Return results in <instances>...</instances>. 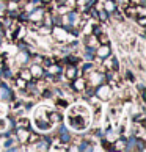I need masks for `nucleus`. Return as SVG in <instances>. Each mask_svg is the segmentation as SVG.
<instances>
[{
	"label": "nucleus",
	"instance_id": "1",
	"mask_svg": "<svg viewBox=\"0 0 146 152\" xmlns=\"http://www.w3.org/2000/svg\"><path fill=\"white\" fill-rule=\"evenodd\" d=\"M90 121H91V115H90V110L85 105H74L68 111V124L71 129H74L77 132L88 129Z\"/></svg>",
	"mask_w": 146,
	"mask_h": 152
},
{
	"label": "nucleus",
	"instance_id": "2",
	"mask_svg": "<svg viewBox=\"0 0 146 152\" xmlns=\"http://www.w3.org/2000/svg\"><path fill=\"white\" fill-rule=\"evenodd\" d=\"M35 126L38 127V130H41V132H47V130H50V129H52L54 124L49 121V116H47V110H46V108L36 110Z\"/></svg>",
	"mask_w": 146,
	"mask_h": 152
},
{
	"label": "nucleus",
	"instance_id": "3",
	"mask_svg": "<svg viewBox=\"0 0 146 152\" xmlns=\"http://www.w3.org/2000/svg\"><path fill=\"white\" fill-rule=\"evenodd\" d=\"M94 96L101 100H110L112 96H113V89H112L110 85L107 83H101V85H96L94 86Z\"/></svg>",
	"mask_w": 146,
	"mask_h": 152
},
{
	"label": "nucleus",
	"instance_id": "4",
	"mask_svg": "<svg viewBox=\"0 0 146 152\" xmlns=\"http://www.w3.org/2000/svg\"><path fill=\"white\" fill-rule=\"evenodd\" d=\"M14 99H16L14 91L8 86L7 82H2L0 83V100L2 102H13Z\"/></svg>",
	"mask_w": 146,
	"mask_h": 152
},
{
	"label": "nucleus",
	"instance_id": "5",
	"mask_svg": "<svg viewBox=\"0 0 146 152\" xmlns=\"http://www.w3.org/2000/svg\"><path fill=\"white\" fill-rule=\"evenodd\" d=\"M69 86H71V89L74 93H82L83 89L87 88V78H79V77H76L74 80H71V83H69Z\"/></svg>",
	"mask_w": 146,
	"mask_h": 152
},
{
	"label": "nucleus",
	"instance_id": "6",
	"mask_svg": "<svg viewBox=\"0 0 146 152\" xmlns=\"http://www.w3.org/2000/svg\"><path fill=\"white\" fill-rule=\"evenodd\" d=\"M94 53H96L98 58L105 60V58H109L112 55V49H110L109 44H99V46L96 47V50H94Z\"/></svg>",
	"mask_w": 146,
	"mask_h": 152
},
{
	"label": "nucleus",
	"instance_id": "7",
	"mask_svg": "<svg viewBox=\"0 0 146 152\" xmlns=\"http://www.w3.org/2000/svg\"><path fill=\"white\" fill-rule=\"evenodd\" d=\"M63 75L66 77V80L71 82L79 75V69L77 64H66V67H63Z\"/></svg>",
	"mask_w": 146,
	"mask_h": 152
},
{
	"label": "nucleus",
	"instance_id": "8",
	"mask_svg": "<svg viewBox=\"0 0 146 152\" xmlns=\"http://www.w3.org/2000/svg\"><path fill=\"white\" fill-rule=\"evenodd\" d=\"M80 19L79 18V13H77V10H69L68 13H66L63 16V22H66L68 25H77V20Z\"/></svg>",
	"mask_w": 146,
	"mask_h": 152
},
{
	"label": "nucleus",
	"instance_id": "9",
	"mask_svg": "<svg viewBox=\"0 0 146 152\" xmlns=\"http://www.w3.org/2000/svg\"><path fill=\"white\" fill-rule=\"evenodd\" d=\"M18 63L21 64V66H25L27 63H30L32 61V57H30V50L27 49V50H21L19 52V55H18Z\"/></svg>",
	"mask_w": 146,
	"mask_h": 152
},
{
	"label": "nucleus",
	"instance_id": "10",
	"mask_svg": "<svg viewBox=\"0 0 146 152\" xmlns=\"http://www.w3.org/2000/svg\"><path fill=\"white\" fill-rule=\"evenodd\" d=\"M30 74H32V78H35V80H41L43 78V74H44V69L41 64H35L30 67Z\"/></svg>",
	"mask_w": 146,
	"mask_h": 152
},
{
	"label": "nucleus",
	"instance_id": "11",
	"mask_svg": "<svg viewBox=\"0 0 146 152\" xmlns=\"http://www.w3.org/2000/svg\"><path fill=\"white\" fill-rule=\"evenodd\" d=\"M83 46H87V47H91V49H96L99 46V41H98V38L94 36V35H87L85 36V41H83Z\"/></svg>",
	"mask_w": 146,
	"mask_h": 152
},
{
	"label": "nucleus",
	"instance_id": "12",
	"mask_svg": "<svg viewBox=\"0 0 146 152\" xmlns=\"http://www.w3.org/2000/svg\"><path fill=\"white\" fill-rule=\"evenodd\" d=\"M94 50H96V49H91V47L83 46V61H94V58H96Z\"/></svg>",
	"mask_w": 146,
	"mask_h": 152
},
{
	"label": "nucleus",
	"instance_id": "13",
	"mask_svg": "<svg viewBox=\"0 0 146 152\" xmlns=\"http://www.w3.org/2000/svg\"><path fill=\"white\" fill-rule=\"evenodd\" d=\"M47 116H49V121L52 124H58V122H63V115L58 113V111H47Z\"/></svg>",
	"mask_w": 146,
	"mask_h": 152
},
{
	"label": "nucleus",
	"instance_id": "14",
	"mask_svg": "<svg viewBox=\"0 0 146 152\" xmlns=\"http://www.w3.org/2000/svg\"><path fill=\"white\" fill-rule=\"evenodd\" d=\"M104 10L107 13H115L118 10V5H116V0H104Z\"/></svg>",
	"mask_w": 146,
	"mask_h": 152
},
{
	"label": "nucleus",
	"instance_id": "15",
	"mask_svg": "<svg viewBox=\"0 0 146 152\" xmlns=\"http://www.w3.org/2000/svg\"><path fill=\"white\" fill-rule=\"evenodd\" d=\"M58 141H60V144H69L71 141H72V135H71V132H61V133H58Z\"/></svg>",
	"mask_w": 146,
	"mask_h": 152
},
{
	"label": "nucleus",
	"instance_id": "16",
	"mask_svg": "<svg viewBox=\"0 0 146 152\" xmlns=\"http://www.w3.org/2000/svg\"><path fill=\"white\" fill-rule=\"evenodd\" d=\"M79 61H80V58H79L77 55H74V53H66L65 58L61 60V63H66V64H77Z\"/></svg>",
	"mask_w": 146,
	"mask_h": 152
},
{
	"label": "nucleus",
	"instance_id": "17",
	"mask_svg": "<svg viewBox=\"0 0 146 152\" xmlns=\"http://www.w3.org/2000/svg\"><path fill=\"white\" fill-rule=\"evenodd\" d=\"M135 146H137V137H135V135H132V137H129V138L126 140V148H124V151H127V152L135 151Z\"/></svg>",
	"mask_w": 146,
	"mask_h": 152
},
{
	"label": "nucleus",
	"instance_id": "18",
	"mask_svg": "<svg viewBox=\"0 0 146 152\" xmlns=\"http://www.w3.org/2000/svg\"><path fill=\"white\" fill-rule=\"evenodd\" d=\"M16 127H22V129H30V119L29 118H16Z\"/></svg>",
	"mask_w": 146,
	"mask_h": 152
},
{
	"label": "nucleus",
	"instance_id": "19",
	"mask_svg": "<svg viewBox=\"0 0 146 152\" xmlns=\"http://www.w3.org/2000/svg\"><path fill=\"white\" fill-rule=\"evenodd\" d=\"M124 148H126V138L123 137V138H118L116 141L113 143V151H124Z\"/></svg>",
	"mask_w": 146,
	"mask_h": 152
},
{
	"label": "nucleus",
	"instance_id": "20",
	"mask_svg": "<svg viewBox=\"0 0 146 152\" xmlns=\"http://www.w3.org/2000/svg\"><path fill=\"white\" fill-rule=\"evenodd\" d=\"M110 13H107V11H105L104 8L102 10H98V19L101 20V22H107L109 19H110Z\"/></svg>",
	"mask_w": 146,
	"mask_h": 152
},
{
	"label": "nucleus",
	"instance_id": "21",
	"mask_svg": "<svg viewBox=\"0 0 146 152\" xmlns=\"http://www.w3.org/2000/svg\"><path fill=\"white\" fill-rule=\"evenodd\" d=\"M19 77L24 78V80H32V74H30V69H25V67H22V69L19 71Z\"/></svg>",
	"mask_w": 146,
	"mask_h": 152
},
{
	"label": "nucleus",
	"instance_id": "22",
	"mask_svg": "<svg viewBox=\"0 0 146 152\" xmlns=\"http://www.w3.org/2000/svg\"><path fill=\"white\" fill-rule=\"evenodd\" d=\"M94 69V63L93 61H83V66H82V72H85V74H88L90 71Z\"/></svg>",
	"mask_w": 146,
	"mask_h": 152
},
{
	"label": "nucleus",
	"instance_id": "23",
	"mask_svg": "<svg viewBox=\"0 0 146 152\" xmlns=\"http://www.w3.org/2000/svg\"><path fill=\"white\" fill-rule=\"evenodd\" d=\"M102 140V149L104 151H113V143L109 141L107 138H101Z\"/></svg>",
	"mask_w": 146,
	"mask_h": 152
},
{
	"label": "nucleus",
	"instance_id": "24",
	"mask_svg": "<svg viewBox=\"0 0 146 152\" xmlns=\"http://www.w3.org/2000/svg\"><path fill=\"white\" fill-rule=\"evenodd\" d=\"M134 20H135L137 24L142 27V28H145V27H146V16H137V18L134 19Z\"/></svg>",
	"mask_w": 146,
	"mask_h": 152
},
{
	"label": "nucleus",
	"instance_id": "25",
	"mask_svg": "<svg viewBox=\"0 0 146 152\" xmlns=\"http://www.w3.org/2000/svg\"><path fill=\"white\" fill-rule=\"evenodd\" d=\"M52 94H54V91L50 88H44L43 91H41V96H43L44 99H50V97H52Z\"/></svg>",
	"mask_w": 146,
	"mask_h": 152
},
{
	"label": "nucleus",
	"instance_id": "26",
	"mask_svg": "<svg viewBox=\"0 0 146 152\" xmlns=\"http://www.w3.org/2000/svg\"><path fill=\"white\" fill-rule=\"evenodd\" d=\"M101 33H102V27H101V25H93L91 27V35H94V36L98 38Z\"/></svg>",
	"mask_w": 146,
	"mask_h": 152
},
{
	"label": "nucleus",
	"instance_id": "27",
	"mask_svg": "<svg viewBox=\"0 0 146 152\" xmlns=\"http://www.w3.org/2000/svg\"><path fill=\"white\" fill-rule=\"evenodd\" d=\"M16 85H18L22 91H25V86H27V80H24V78H16Z\"/></svg>",
	"mask_w": 146,
	"mask_h": 152
},
{
	"label": "nucleus",
	"instance_id": "28",
	"mask_svg": "<svg viewBox=\"0 0 146 152\" xmlns=\"http://www.w3.org/2000/svg\"><path fill=\"white\" fill-rule=\"evenodd\" d=\"M43 60H44L43 55H35V57H33V63H35V64H41Z\"/></svg>",
	"mask_w": 146,
	"mask_h": 152
},
{
	"label": "nucleus",
	"instance_id": "29",
	"mask_svg": "<svg viewBox=\"0 0 146 152\" xmlns=\"http://www.w3.org/2000/svg\"><path fill=\"white\" fill-rule=\"evenodd\" d=\"M57 105H60V107H63V108H66V107L69 105V102H68V100H65V99H58V100H57Z\"/></svg>",
	"mask_w": 146,
	"mask_h": 152
},
{
	"label": "nucleus",
	"instance_id": "30",
	"mask_svg": "<svg viewBox=\"0 0 146 152\" xmlns=\"http://www.w3.org/2000/svg\"><path fill=\"white\" fill-rule=\"evenodd\" d=\"M126 77H127V80L131 82V83H135V75L132 74L131 71H127V74H126Z\"/></svg>",
	"mask_w": 146,
	"mask_h": 152
},
{
	"label": "nucleus",
	"instance_id": "31",
	"mask_svg": "<svg viewBox=\"0 0 146 152\" xmlns=\"http://www.w3.org/2000/svg\"><path fill=\"white\" fill-rule=\"evenodd\" d=\"M5 124H7V122H5V119L0 118V130H3V129H5Z\"/></svg>",
	"mask_w": 146,
	"mask_h": 152
},
{
	"label": "nucleus",
	"instance_id": "32",
	"mask_svg": "<svg viewBox=\"0 0 146 152\" xmlns=\"http://www.w3.org/2000/svg\"><path fill=\"white\" fill-rule=\"evenodd\" d=\"M2 111H3V110H2V107H0V115H2Z\"/></svg>",
	"mask_w": 146,
	"mask_h": 152
}]
</instances>
